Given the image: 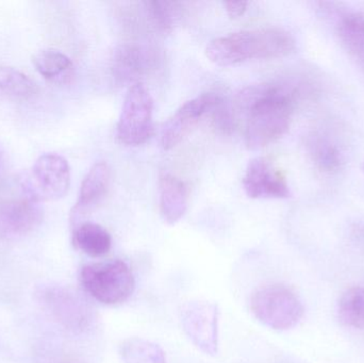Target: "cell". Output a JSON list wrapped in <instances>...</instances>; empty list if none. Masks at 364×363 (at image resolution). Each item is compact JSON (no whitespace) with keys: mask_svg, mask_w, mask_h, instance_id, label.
Wrapping results in <instances>:
<instances>
[{"mask_svg":"<svg viewBox=\"0 0 364 363\" xmlns=\"http://www.w3.org/2000/svg\"><path fill=\"white\" fill-rule=\"evenodd\" d=\"M295 98L296 90L279 83H263L241 92L237 104L245 115L244 136L248 148H263L287 134Z\"/></svg>","mask_w":364,"mask_h":363,"instance_id":"1","label":"cell"},{"mask_svg":"<svg viewBox=\"0 0 364 363\" xmlns=\"http://www.w3.org/2000/svg\"><path fill=\"white\" fill-rule=\"evenodd\" d=\"M295 40L286 30L260 28L214 38L205 55L218 66H232L252 59H278L294 51Z\"/></svg>","mask_w":364,"mask_h":363,"instance_id":"2","label":"cell"},{"mask_svg":"<svg viewBox=\"0 0 364 363\" xmlns=\"http://www.w3.org/2000/svg\"><path fill=\"white\" fill-rule=\"evenodd\" d=\"M80 281L92 298L108 306L125 303L136 287L132 269L119 259L87 264L81 270Z\"/></svg>","mask_w":364,"mask_h":363,"instance_id":"3","label":"cell"},{"mask_svg":"<svg viewBox=\"0 0 364 363\" xmlns=\"http://www.w3.org/2000/svg\"><path fill=\"white\" fill-rule=\"evenodd\" d=\"M252 315L260 323L274 330H289L303 319V303L287 286L273 283L264 286L252 294Z\"/></svg>","mask_w":364,"mask_h":363,"instance_id":"4","label":"cell"},{"mask_svg":"<svg viewBox=\"0 0 364 363\" xmlns=\"http://www.w3.org/2000/svg\"><path fill=\"white\" fill-rule=\"evenodd\" d=\"M28 200L36 202L64 197L70 185V168L65 158L57 153L41 156L31 170L21 179Z\"/></svg>","mask_w":364,"mask_h":363,"instance_id":"5","label":"cell"},{"mask_svg":"<svg viewBox=\"0 0 364 363\" xmlns=\"http://www.w3.org/2000/svg\"><path fill=\"white\" fill-rule=\"evenodd\" d=\"M154 100L142 82L130 85L117 126V138L127 146H140L151 138Z\"/></svg>","mask_w":364,"mask_h":363,"instance_id":"6","label":"cell"},{"mask_svg":"<svg viewBox=\"0 0 364 363\" xmlns=\"http://www.w3.org/2000/svg\"><path fill=\"white\" fill-rule=\"evenodd\" d=\"M181 323L195 347L207 355L218 354V308L203 300L186 303L181 309Z\"/></svg>","mask_w":364,"mask_h":363,"instance_id":"7","label":"cell"},{"mask_svg":"<svg viewBox=\"0 0 364 363\" xmlns=\"http://www.w3.org/2000/svg\"><path fill=\"white\" fill-rule=\"evenodd\" d=\"M220 99L215 94L207 93L184 102L162 127V147L170 151L178 146Z\"/></svg>","mask_w":364,"mask_h":363,"instance_id":"8","label":"cell"},{"mask_svg":"<svg viewBox=\"0 0 364 363\" xmlns=\"http://www.w3.org/2000/svg\"><path fill=\"white\" fill-rule=\"evenodd\" d=\"M246 195L254 200L290 197L291 191L286 177L265 158L250 160L243 177Z\"/></svg>","mask_w":364,"mask_h":363,"instance_id":"9","label":"cell"},{"mask_svg":"<svg viewBox=\"0 0 364 363\" xmlns=\"http://www.w3.org/2000/svg\"><path fill=\"white\" fill-rule=\"evenodd\" d=\"M43 220L38 202L28 198L0 202V234L9 238L23 237L36 229Z\"/></svg>","mask_w":364,"mask_h":363,"instance_id":"10","label":"cell"},{"mask_svg":"<svg viewBox=\"0 0 364 363\" xmlns=\"http://www.w3.org/2000/svg\"><path fill=\"white\" fill-rule=\"evenodd\" d=\"M111 170L106 162H97L90 168L81 183L78 200L70 213L73 225L91 213L106 198L110 188Z\"/></svg>","mask_w":364,"mask_h":363,"instance_id":"11","label":"cell"},{"mask_svg":"<svg viewBox=\"0 0 364 363\" xmlns=\"http://www.w3.org/2000/svg\"><path fill=\"white\" fill-rule=\"evenodd\" d=\"M156 58L149 49L134 44L121 45L115 49L112 58V72L119 83L136 85L149 74Z\"/></svg>","mask_w":364,"mask_h":363,"instance_id":"12","label":"cell"},{"mask_svg":"<svg viewBox=\"0 0 364 363\" xmlns=\"http://www.w3.org/2000/svg\"><path fill=\"white\" fill-rule=\"evenodd\" d=\"M160 212L166 223L174 225L181 221L188 209V185L178 177L166 174L159 183Z\"/></svg>","mask_w":364,"mask_h":363,"instance_id":"13","label":"cell"},{"mask_svg":"<svg viewBox=\"0 0 364 363\" xmlns=\"http://www.w3.org/2000/svg\"><path fill=\"white\" fill-rule=\"evenodd\" d=\"M44 298L51 313L64 325L80 327L85 321V310L73 293L51 288L44 292Z\"/></svg>","mask_w":364,"mask_h":363,"instance_id":"14","label":"cell"},{"mask_svg":"<svg viewBox=\"0 0 364 363\" xmlns=\"http://www.w3.org/2000/svg\"><path fill=\"white\" fill-rule=\"evenodd\" d=\"M73 243L79 251L92 258L107 255L112 247V237L102 226L85 222L76 226Z\"/></svg>","mask_w":364,"mask_h":363,"instance_id":"15","label":"cell"},{"mask_svg":"<svg viewBox=\"0 0 364 363\" xmlns=\"http://www.w3.org/2000/svg\"><path fill=\"white\" fill-rule=\"evenodd\" d=\"M309 151L314 163L322 172L335 173L341 168L343 153L338 143L327 134L316 132L310 136Z\"/></svg>","mask_w":364,"mask_h":363,"instance_id":"16","label":"cell"},{"mask_svg":"<svg viewBox=\"0 0 364 363\" xmlns=\"http://www.w3.org/2000/svg\"><path fill=\"white\" fill-rule=\"evenodd\" d=\"M32 63L38 74L53 82L65 81L73 72L72 60L57 49L38 51L32 58Z\"/></svg>","mask_w":364,"mask_h":363,"instance_id":"17","label":"cell"},{"mask_svg":"<svg viewBox=\"0 0 364 363\" xmlns=\"http://www.w3.org/2000/svg\"><path fill=\"white\" fill-rule=\"evenodd\" d=\"M119 353L123 363H166L159 345L136 337L122 341Z\"/></svg>","mask_w":364,"mask_h":363,"instance_id":"18","label":"cell"},{"mask_svg":"<svg viewBox=\"0 0 364 363\" xmlns=\"http://www.w3.org/2000/svg\"><path fill=\"white\" fill-rule=\"evenodd\" d=\"M338 33L348 50L364 63V13L342 15L338 23Z\"/></svg>","mask_w":364,"mask_h":363,"instance_id":"19","label":"cell"},{"mask_svg":"<svg viewBox=\"0 0 364 363\" xmlns=\"http://www.w3.org/2000/svg\"><path fill=\"white\" fill-rule=\"evenodd\" d=\"M337 313L344 325L364 330V288L346 290L338 302Z\"/></svg>","mask_w":364,"mask_h":363,"instance_id":"20","label":"cell"},{"mask_svg":"<svg viewBox=\"0 0 364 363\" xmlns=\"http://www.w3.org/2000/svg\"><path fill=\"white\" fill-rule=\"evenodd\" d=\"M178 2L159 1V0L143 2L145 14L151 25L164 33L172 31L174 28L175 23L178 18Z\"/></svg>","mask_w":364,"mask_h":363,"instance_id":"21","label":"cell"},{"mask_svg":"<svg viewBox=\"0 0 364 363\" xmlns=\"http://www.w3.org/2000/svg\"><path fill=\"white\" fill-rule=\"evenodd\" d=\"M0 92L27 98L36 94V85L27 75L8 66H0Z\"/></svg>","mask_w":364,"mask_h":363,"instance_id":"22","label":"cell"},{"mask_svg":"<svg viewBox=\"0 0 364 363\" xmlns=\"http://www.w3.org/2000/svg\"><path fill=\"white\" fill-rule=\"evenodd\" d=\"M226 6L227 14L230 18H239L243 16L244 13L247 10L248 2L246 1H226L225 2Z\"/></svg>","mask_w":364,"mask_h":363,"instance_id":"23","label":"cell"},{"mask_svg":"<svg viewBox=\"0 0 364 363\" xmlns=\"http://www.w3.org/2000/svg\"><path fill=\"white\" fill-rule=\"evenodd\" d=\"M363 172H364V162H363Z\"/></svg>","mask_w":364,"mask_h":363,"instance_id":"24","label":"cell"}]
</instances>
